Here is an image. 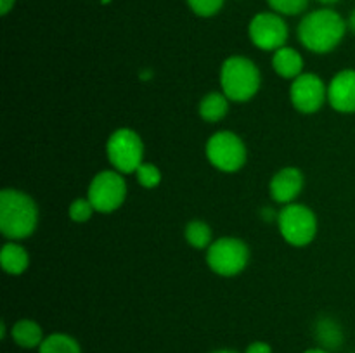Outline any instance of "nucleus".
<instances>
[{
  "label": "nucleus",
  "instance_id": "obj_1",
  "mask_svg": "<svg viewBox=\"0 0 355 353\" xmlns=\"http://www.w3.org/2000/svg\"><path fill=\"white\" fill-rule=\"evenodd\" d=\"M347 28L349 24L336 10L322 7L302 17L298 24V38L307 51L314 54H328L342 44Z\"/></svg>",
  "mask_w": 355,
  "mask_h": 353
},
{
  "label": "nucleus",
  "instance_id": "obj_2",
  "mask_svg": "<svg viewBox=\"0 0 355 353\" xmlns=\"http://www.w3.org/2000/svg\"><path fill=\"white\" fill-rule=\"evenodd\" d=\"M38 224V208L28 194L17 189L0 192V232L10 241L30 237Z\"/></svg>",
  "mask_w": 355,
  "mask_h": 353
},
{
  "label": "nucleus",
  "instance_id": "obj_3",
  "mask_svg": "<svg viewBox=\"0 0 355 353\" xmlns=\"http://www.w3.org/2000/svg\"><path fill=\"white\" fill-rule=\"evenodd\" d=\"M260 71L255 62L243 55H231L220 69V87L229 100L246 102L253 99L260 89Z\"/></svg>",
  "mask_w": 355,
  "mask_h": 353
},
{
  "label": "nucleus",
  "instance_id": "obj_4",
  "mask_svg": "<svg viewBox=\"0 0 355 353\" xmlns=\"http://www.w3.org/2000/svg\"><path fill=\"white\" fill-rule=\"evenodd\" d=\"M106 156L111 166L121 175L135 173L144 158V142L132 128H118L107 138Z\"/></svg>",
  "mask_w": 355,
  "mask_h": 353
},
{
  "label": "nucleus",
  "instance_id": "obj_5",
  "mask_svg": "<svg viewBox=\"0 0 355 353\" xmlns=\"http://www.w3.org/2000/svg\"><path fill=\"white\" fill-rule=\"evenodd\" d=\"M277 225L284 241L297 248L309 246L318 234V218L305 204H284L277 215Z\"/></svg>",
  "mask_w": 355,
  "mask_h": 353
},
{
  "label": "nucleus",
  "instance_id": "obj_6",
  "mask_svg": "<svg viewBox=\"0 0 355 353\" xmlns=\"http://www.w3.org/2000/svg\"><path fill=\"white\" fill-rule=\"evenodd\" d=\"M250 262V248L238 237H220L210 244L207 263L217 275L234 277L246 269Z\"/></svg>",
  "mask_w": 355,
  "mask_h": 353
},
{
  "label": "nucleus",
  "instance_id": "obj_7",
  "mask_svg": "<svg viewBox=\"0 0 355 353\" xmlns=\"http://www.w3.org/2000/svg\"><path fill=\"white\" fill-rule=\"evenodd\" d=\"M207 158L220 172L234 173L245 166L246 145L234 132H217L207 142Z\"/></svg>",
  "mask_w": 355,
  "mask_h": 353
},
{
  "label": "nucleus",
  "instance_id": "obj_8",
  "mask_svg": "<svg viewBox=\"0 0 355 353\" xmlns=\"http://www.w3.org/2000/svg\"><path fill=\"white\" fill-rule=\"evenodd\" d=\"M87 197L99 213H113L127 197L125 176L116 170H104L92 179Z\"/></svg>",
  "mask_w": 355,
  "mask_h": 353
},
{
  "label": "nucleus",
  "instance_id": "obj_9",
  "mask_svg": "<svg viewBox=\"0 0 355 353\" xmlns=\"http://www.w3.org/2000/svg\"><path fill=\"white\" fill-rule=\"evenodd\" d=\"M248 35L252 44L260 51L276 52L284 47L288 40V24L277 12H259L248 24Z\"/></svg>",
  "mask_w": 355,
  "mask_h": 353
},
{
  "label": "nucleus",
  "instance_id": "obj_10",
  "mask_svg": "<svg viewBox=\"0 0 355 353\" xmlns=\"http://www.w3.org/2000/svg\"><path fill=\"white\" fill-rule=\"evenodd\" d=\"M290 99L295 109L300 113H318L328 99V87L324 85L321 76L314 73H302L291 83Z\"/></svg>",
  "mask_w": 355,
  "mask_h": 353
},
{
  "label": "nucleus",
  "instance_id": "obj_11",
  "mask_svg": "<svg viewBox=\"0 0 355 353\" xmlns=\"http://www.w3.org/2000/svg\"><path fill=\"white\" fill-rule=\"evenodd\" d=\"M304 183V173L295 166H286V168L279 170L270 180V197H272L274 203L279 204L293 203L300 196Z\"/></svg>",
  "mask_w": 355,
  "mask_h": 353
},
{
  "label": "nucleus",
  "instance_id": "obj_12",
  "mask_svg": "<svg viewBox=\"0 0 355 353\" xmlns=\"http://www.w3.org/2000/svg\"><path fill=\"white\" fill-rule=\"evenodd\" d=\"M328 102L338 113H355V69L336 73L328 85Z\"/></svg>",
  "mask_w": 355,
  "mask_h": 353
},
{
  "label": "nucleus",
  "instance_id": "obj_13",
  "mask_svg": "<svg viewBox=\"0 0 355 353\" xmlns=\"http://www.w3.org/2000/svg\"><path fill=\"white\" fill-rule=\"evenodd\" d=\"M272 68L283 78L295 80L304 73V57L298 51L284 45L274 52Z\"/></svg>",
  "mask_w": 355,
  "mask_h": 353
},
{
  "label": "nucleus",
  "instance_id": "obj_14",
  "mask_svg": "<svg viewBox=\"0 0 355 353\" xmlns=\"http://www.w3.org/2000/svg\"><path fill=\"white\" fill-rule=\"evenodd\" d=\"M314 338L324 350H338L343 343L342 325L331 317H321L314 324Z\"/></svg>",
  "mask_w": 355,
  "mask_h": 353
},
{
  "label": "nucleus",
  "instance_id": "obj_15",
  "mask_svg": "<svg viewBox=\"0 0 355 353\" xmlns=\"http://www.w3.org/2000/svg\"><path fill=\"white\" fill-rule=\"evenodd\" d=\"M10 336H12L14 343L21 348H38L42 345V341L45 339L44 329L40 327V324H37L35 320L30 318H23V320H17L16 324L10 329Z\"/></svg>",
  "mask_w": 355,
  "mask_h": 353
},
{
  "label": "nucleus",
  "instance_id": "obj_16",
  "mask_svg": "<svg viewBox=\"0 0 355 353\" xmlns=\"http://www.w3.org/2000/svg\"><path fill=\"white\" fill-rule=\"evenodd\" d=\"M0 263L9 275H21L30 265V255L17 242H6L0 251Z\"/></svg>",
  "mask_w": 355,
  "mask_h": 353
},
{
  "label": "nucleus",
  "instance_id": "obj_17",
  "mask_svg": "<svg viewBox=\"0 0 355 353\" xmlns=\"http://www.w3.org/2000/svg\"><path fill=\"white\" fill-rule=\"evenodd\" d=\"M229 111V99L224 92H210L201 99L200 116L208 123H217L224 120Z\"/></svg>",
  "mask_w": 355,
  "mask_h": 353
},
{
  "label": "nucleus",
  "instance_id": "obj_18",
  "mask_svg": "<svg viewBox=\"0 0 355 353\" xmlns=\"http://www.w3.org/2000/svg\"><path fill=\"white\" fill-rule=\"evenodd\" d=\"M38 353H82V348L73 336L54 332L45 336L42 345L38 346Z\"/></svg>",
  "mask_w": 355,
  "mask_h": 353
},
{
  "label": "nucleus",
  "instance_id": "obj_19",
  "mask_svg": "<svg viewBox=\"0 0 355 353\" xmlns=\"http://www.w3.org/2000/svg\"><path fill=\"white\" fill-rule=\"evenodd\" d=\"M184 235H186V241L189 242V246L196 249H208L214 242L211 241V227L203 220H191L186 225Z\"/></svg>",
  "mask_w": 355,
  "mask_h": 353
},
{
  "label": "nucleus",
  "instance_id": "obj_20",
  "mask_svg": "<svg viewBox=\"0 0 355 353\" xmlns=\"http://www.w3.org/2000/svg\"><path fill=\"white\" fill-rule=\"evenodd\" d=\"M270 9L281 16H298L309 6V0H267Z\"/></svg>",
  "mask_w": 355,
  "mask_h": 353
},
{
  "label": "nucleus",
  "instance_id": "obj_21",
  "mask_svg": "<svg viewBox=\"0 0 355 353\" xmlns=\"http://www.w3.org/2000/svg\"><path fill=\"white\" fill-rule=\"evenodd\" d=\"M135 176H137V182L146 189H155L162 182V172L153 163H142L135 172Z\"/></svg>",
  "mask_w": 355,
  "mask_h": 353
},
{
  "label": "nucleus",
  "instance_id": "obj_22",
  "mask_svg": "<svg viewBox=\"0 0 355 353\" xmlns=\"http://www.w3.org/2000/svg\"><path fill=\"white\" fill-rule=\"evenodd\" d=\"M94 211H96V208L92 206L89 197H85V199H83V197H78V199H75L69 204L68 215L75 224H85V221H89L90 218H92Z\"/></svg>",
  "mask_w": 355,
  "mask_h": 353
},
{
  "label": "nucleus",
  "instance_id": "obj_23",
  "mask_svg": "<svg viewBox=\"0 0 355 353\" xmlns=\"http://www.w3.org/2000/svg\"><path fill=\"white\" fill-rule=\"evenodd\" d=\"M189 9L200 17H211L224 7L225 0H186Z\"/></svg>",
  "mask_w": 355,
  "mask_h": 353
},
{
  "label": "nucleus",
  "instance_id": "obj_24",
  "mask_svg": "<svg viewBox=\"0 0 355 353\" xmlns=\"http://www.w3.org/2000/svg\"><path fill=\"white\" fill-rule=\"evenodd\" d=\"M245 353H272V348H270L269 343L255 341L245 350Z\"/></svg>",
  "mask_w": 355,
  "mask_h": 353
},
{
  "label": "nucleus",
  "instance_id": "obj_25",
  "mask_svg": "<svg viewBox=\"0 0 355 353\" xmlns=\"http://www.w3.org/2000/svg\"><path fill=\"white\" fill-rule=\"evenodd\" d=\"M14 6H16V0H0V14L7 16L14 9Z\"/></svg>",
  "mask_w": 355,
  "mask_h": 353
},
{
  "label": "nucleus",
  "instance_id": "obj_26",
  "mask_svg": "<svg viewBox=\"0 0 355 353\" xmlns=\"http://www.w3.org/2000/svg\"><path fill=\"white\" fill-rule=\"evenodd\" d=\"M347 24H349L350 30H352L354 33H355V10L349 16V21H347Z\"/></svg>",
  "mask_w": 355,
  "mask_h": 353
},
{
  "label": "nucleus",
  "instance_id": "obj_27",
  "mask_svg": "<svg viewBox=\"0 0 355 353\" xmlns=\"http://www.w3.org/2000/svg\"><path fill=\"white\" fill-rule=\"evenodd\" d=\"M304 353H331V352H329V350L321 348V346H318V348H311V350H307V352H304Z\"/></svg>",
  "mask_w": 355,
  "mask_h": 353
},
{
  "label": "nucleus",
  "instance_id": "obj_28",
  "mask_svg": "<svg viewBox=\"0 0 355 353\" xmlns=\"http://www.w3.org/2000/svg\"><path fill=\"white\" fill-rule=\"evenodd\" d=\"M318 2L324 3V6H333V3H336V2H338V0H318Z\"/></svg>",
  "mask_w": 355,
  "mask_h": 353
},
{
  "label": "nucleus",
  "instance_id": "obj_29",
  "mask_svg": "<svg viewBox=\"0 0 355 353\" xmlns=\"http://www.w3.org/2000/svg\"><path fill=\"white\" fill-rule=\"evenodd\" d=\"M214 353H238V352H232V350H217Z\"/></svg>",
  "mask_w": 355,
  "mask_h": 353
}]
</instances>
